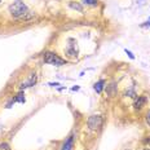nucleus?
<instances>
[{
  "mask_svg": "<svg viewBox=\"0 0 150 150\" xmlns=\"http://www.w3.org/2000/svg\"><path fill=\"white\" fill-rule=\"evenodd\" d=\"M9 13L12 17L17 18V20H30L34 16V13L29 11L27 5L22 0H16L14 3H12L9 5Z\"/></svg>",
  "mask_w": 150,
  "mask_h": 150,
  "instance_id": "obj_1",
  "label": "nucleus"
},
{
  "mask_svg": "<svg viewBox=\"0 0 150 150\" xmlns=\"http://www.w3.org/2000/svg\"><path fill=\"white\" fill-rule=\"evenodd\" d=\"M43 61L48 65H53V66H62V65L66 64V60L61 58L60 56L53 52H44V54H43Z\"/></svg>",
  "mask_w": 150,
  "mask_h": 150,
  "instance_id": "obj_2",
  "label": "nucleus"
},
{
  "mask_svg": "<svg viewBox=\"0 0 150 150\" xmlns=\"http://www.w3.org/2000/svg\"><path fill=\"white\" fill-rule=\"evenodd\" d=\"M102 123H104V119H102L101 115H91L88 119H87V126L92 131L100 129L102 127Z\"/></svg>",
  "mask_w": 150,
  "mask_h": 150,
  "instance_id": "obj_3",
  "label": "nucleus"
},
{
  "mask_svg": "<svg viewBox=\"0 0 150 150\" xmlns=\"http://www.w3.org/2000/svg\"><path fill=\"white\" fill-rule=\"evenodd\" d=\"M65 53L71 58H75L79 53V49H78V44L75 42V39H69L67 40V47L65 49Z\"/></svg>",
  "mask_w": 150,
  "mask_h": 150,
  "instance_id": "obj_4",
  "label": "nucleus"
},
{
  "mask_svg": "<svg viewBox=\"0 0 150 150\" xmlns=\"http://www.w3.org/2000/svg\"><path fill=\"white\" fill-rule=\"evenodd\" d=\"M36 80H38L36 74H35V73H34V74H31L30 76H29V79H27V80H25L23 83H21L20 89H21V91H23V89H26V88H30V87L35 86V84H36Z\"/></svg>",
  "mask_w": 150,
  "mask_h": 150,
  "instance_id": "obj_5",
  "label": "nucleus"
},
{
  "mask_svg": "<svg viewBox=\"0 0 150 150\" xmlns=\"http://www.w3.org/2000/svg\"><path fill=\"white\" fill-rule=\"evenodd\" d=\"M146 101H148V97H146L145 95H142V96H137L136 100H135V102H133V108H135L136 110H141L144 106H145Z\"/></svg>",
  "mask_w": 150,
  "mask_h": 150,
  "instance_id": "obj_6",
  "label": "nucleus"
},
{
  "mask_svg": "<svg viewBox=\"0 0 150 150\" xmlns=\"http://www.w3.org/2000/svg\"><path fill=\"white\" fill-rule=\"evenodd\" d=\"M117 89H118V87H117V84L115 83H110L109 86L105 87L106 95H108L109 97H114V96L117 95Z\"/></svg>",
  "mask_w": 150,
  "mask_h": 150,
  "instance_id": "obj_7",
  "label": "nucleus"
},
{
  "mask_svg": "<svg viewBox=\"0 0 150 150\" xmlns=\"http://www.w3.org/2000/svg\"><path fill=\"white\" fill-rule=\"evenodd\" d=\"M74 140H75V137L71 135V136H69L67 139H66V141L64 142V145H62V149L61 150H74Z\"/></svg>",
  "mask_w": 150,
  "mask_h": 150,
  "instance_id": "obj_8",
  "label": "nucleus"
},
{
  "mask_svg": "<svg viewBox=\"0 0 150 150\" xmlns=\"http://www.w3.org/2000/svg\"><path fill=\"white\" fill-rule=\"evenodd\" d=\"M104 87H105V80L104 79H100L97 83L93 86V88H95V91L97 93H101L102 92V89H104Z\"/></svg>",
  "mask_w": 150,
  "mask_h": 150,
  "instance_id": "obj_9",
  "label": "nucleus"
},
{
  "mask_svg": "<svg viewBox=\"0 0 150 150\" xmlns=\"http://www.w3.org/2000/svg\"><path fill=\"white\" fill-rule=\"evenodd\" d=\"M69 7L75 9V11H78V12H80V13H83V7H82V4H80V3H78V1H70V3H69Z\"/></svg>",
  "mask_w": 150,
  "mask_h": 150,
  "instance_id": "obj_10",
  "label": "nucleus"
},
{
  "mask_svg": "<svg viewBox=\"0 0 150 150\" xmlns=\"http://www.w3.org/2000/svg\"><path fill=\"white\" fill-rule=\"evenodd\" d=\"M13 101L14 102H20V104H23L25 101H26V98H25V93L23 92H20L17 93V95L13 97Z\"/></svg>",
  "mask_w": 150,
  "mask_h": 150,
  "instance_id": "obj_11",
  "label": "nucleus"
},
{
  "mask_svg": "<svg viewBox=\"0 0 150 150\" xmlns=\"http://www.w3.org/2000/svg\"><path fill=\"white\" fill-rule=\"evenodd\" d=\"M83 4H87V5H91V7H96L97 5V0H82Z\"/></svg>",
  "mask_w": 150,
  "mask_h": 150,
  "instance_id": "obj_12",
  "label": "nucleus"
},
{
  "mask_svg": "<svg viewBox=\"0 0 150 150\" xmlns=\"http://www.w3.org/2000/svg\"><path fill=\"white\" fill-rule=\"evenodd\" d=\"M0 150H11V146L8 142H1L0 144Z\"/></svg>",
  "mask_w": 150,
  "mask_h": 150,
  "instance_id": "obj_13",
  "label": "nucleus"
},
{
  "mask_svg": "<svg viewBox=\"0 0 150 150\" xmlns=\"http://www.w3.org/2000/svg\"><path fill=\"white\" fill-rule=\"evenodd\" d=\"M126 53L128 54V57H129L131 60H135V56H133V53L131 52V51H128V49H126Z\"/></svg>",
  "mask_w": 150,
  "mask_h": 150,
  "instance_id": "obj_14",
  "label": "nucleus"
},
{
  "mask_svg": "<svg viewBox=\"0 0 150 150\" xmlns=\"http://www.w3.org/2000/svg\"><path fill=\"white\" fill-rule=\"evenodd\" d=\"M142 27H149L150 26V18H149V21H146V22H144L142 25H141Z\"/></svg>",
  "mask_w": 150,
  "mask_h": 150,
  "instance_id": "obj_15",
  "label": "nucleus"
},
{
  "mask_svg": "<svg viewBox=\"0 0 150 150\" xmlns=\"http://www.w3.org/2000/svg\"><path fill=\"white\" fill-rule=\"evenodd\" d=\"M146 123L150 126V111H148V114H146Z\"/></svg>",
  "mask_w": 150,
  "mask_h": 150,
  "instance_id": "obj_16",
  "label": "nucleus"
},
{
  "mask_svg": "<svg viewBox=\"0 0 150 150\" xmlns=\"http://www.w3.org/2000/svg\"><path fill=\"white\" fill-rule=\"evenodd\" d=\"M49 86L51 87H57V86H60V84L58 83H49Z\"/></svg>",
  "mask_w": 150,
  "mask_h": 150,
  "instance_id": "obj_17",
  "label": "nucleus"
},
{
  "mask_svg": "<svg viewBox=\"0 0 150 150\" xmlns=\"http://www.w3.org/2000/svg\"><path fill=\"white\" fill-rule=\"evenodd\" d=\"M145 142L148 144V145L150 146V137H148V139H145Z\"/></svg>",
  "mask_w": 150,
  "mask_h": 150,
  "instance_id": "obj_18",
  "label": "nucleus"
},
{
  "mask_svg": "<svg viewBox=\"0 0 150 150\" xmlns=\"http://www.w3.org/2000/svg\"><path fill=\"white\" fill-rule=\"evenodd\" d=\"M144 150H150V149H148V148H145V149H144Z\"/></svg>",
  "mask_w": 150,
  "mask_h": 150,
  "instance_id": "obj_19",
  "label": "nucleus"
},
{
  "mask_svg": "<svg viewBox=\"0 0 150 150\" xmlns=\"http://www.w3.org/2000/svg\"><path fill=\"white\" fill-rule=\"evenodd\" d=\"M128 150H129V149H128Z\"/></svg>",
  "mask_w": 150,
  "mask_h": 150,
  "instance_id": "obj_20",
  "label": "nucleus"
}]
</instances>
